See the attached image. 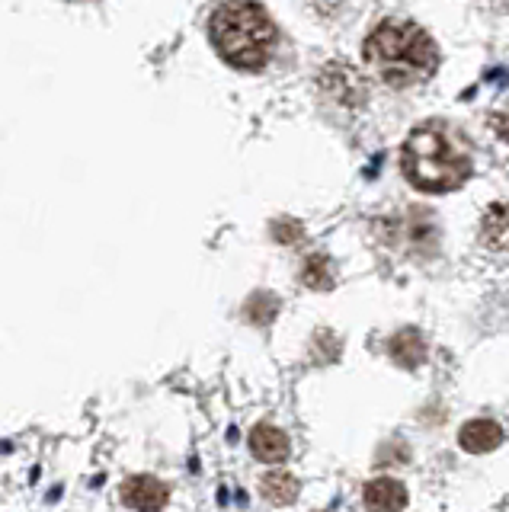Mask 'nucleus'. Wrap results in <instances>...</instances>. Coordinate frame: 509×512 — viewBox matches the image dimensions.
<instances>
[{
  "instance_id": "1",
  "label": "nucleus",
  "mask_w": 509,
  "mask_h": 512,
  "mask_svg": "<svg viewBox=\"0 0 509 512\" xmlns=\"http://www.w3.org/2000/svg\"><path fill=\"white\" fill-rule=\"evenodd\" d=\"M365 61L391 87H413L436 74L439 48L417 23L385 20L365 39Z\"/></svg>"
},
{
  "instance_id": "2",
  "label": "nucleus",
  "mask_w": 509,
  "mask_h": 512,
  "mask_svg": "<svg viewBox=\"0 0 509 512\" xmlns=\"http://www.w3.org/2000/svg\"><path fill=\"white\" fill-rule=\"evenodd\" d=\"M401 167L407 180L423 192H452L471 176V154L455 132L429 122L404 141Z\"/></svg>"
},
{
  "instance_id": "3",
  "label": "nucleus",
  "mask_w": 509,
  "mask_h": 512,
  "mask_svg": "<svg viewBox=\"0 0 509 512\" xmlns=\"http://www.w3.org/2000/svg\"><path fill=\"white\" fill-rule=\"evenodd\" d=\"M209 32H212L218 55L244 71L263 68L276 48L273 20H269L263 7L247 4V0H234V4L221 7L212 16Z\"/></svg>"
},
{
  "instance_id": "4",
  "label": "nucleus",
  "mask_w": 509,
  "mask_h": 512,
  "mask_svg": "<svg viewBox=\"0 0 509 512\" xmlns=\"http://www.w3.org/2000/svg\"><path fill=\"white\" fill-rule=\"evenodd\" d=\"M167 500H170V490L157 477H132V480H125V487H122V503L138 512H157V509H164Z\"/></svg>"
},
{
  "instance_id": "5",
  "label": "nucleus",
  "mask_w": 509,
  "mask_h": 512,
  "mask_svg": "<svg viewBox=\"0 0 509 512\" xmlns=\"http://www.w3.org/2000/svg\"><path fill=\"white\" fill-rule=\"evenodd\" d=\"M365 506L369 512H401L407 506V490L394 477H375L365 484Z\"/></svg>"
},
{
  "instance_id": "6",
  "label": "nucleus",
  "mask_w": 509,
  "mask_h": 512,
  "mask_svg": "<svg viewBox=\"0 0 509 512\" xmlns=\"http://www.w3.org/2000/svg\"><path fill=\"white\" fill-rule=\"evenodd\" d=\"M481 244L493 253L509 256V202L490 205L481 218Z\"/></svg>"
},
{
  "instance_id": "7",
  "label": "nucleus",
  "mask_w": 509,
  "mask_h": 512,
  "mask_svg": "<svg viewBox=\"0 0 509 512\" xmlns=\"http://www.w3.org/2000/svg\"><path fill=\"white\" fill-rule=\"evenodd\" d=\"M500 442H503V429L493 420H471L458 432V445L465 448V452H471V455L493 452Z\"/></svg>"
},
{
  "instance_id": "8",
  "label": "nucleus",
  "mask_w": 509,
  "mask_h": 512,
  "mask_svg": "<svg viewBox=\"0 0 509 512\" xmlns=\"http://www.w3.org/2000/svg\"><path fill=\"white\" fill-rule=\"evenodd\" d=\"M250 448L260 461H269V464L289 458V439H285L282 429L269 426V423H260L250 432Z\"/></svg>"
},
{
  "instance_id": "9",
  "label": "nucleus",
  "mask_w": 509,
  "mask_h": 512,
  "mask_svg": "<svg viewBox=\"0 0 509 512\" xmlns=\"http://www.w3.org/2000/svg\"><path fill=\"white\" fill-rule=\"evenodd\" d=\"M391 359L404 368H417L426 359V343L417 330H401L391 340Z\"/></svg>"
},
{
  "instance_id": "10",
  "label": "nucleus",
  "mask_w": 509,
  "mask_h": 512,
  "mask_svg": "<svg viewBox=\"0 0 509 512\" xmlns=\"http://www.w3.org/2000/svg\"><path fill=\"white\" fill-rule=\"evenodd\" d=\"M260 493H263L266 503L289 506V503H295V496H298V480L292 474H285V471H269L260 480Z\"/></svg>"
},
{
  "instance_id": "11",
  "label": "nucleus",
  "mask_w": 509,
  "mask_h": 512,
  "mask_svg": "<svg viewBox=\"0 0 509 512\" xmlns=\"http://www.w3.org/2000/svg\"><path fill=\"white\" fill-rule=\"evenodd\" d=\"M305 282L311 288H327L330 285V276H327V263L321 260V256H314V260L305 266Z\"/></svg>"
},
{
  "instance_id": "12",
  "label": "nucleus",
  "mask_w": 509,
  "mask_h": 512,
  "mask_svg": "<svg viewBox=\"0 0 509 512\" xmlns=\"http://www.w3.org/2000/svg\"><path fill=\"white\" fill-rule=\"evenodd\" d=\"M490 125H493V132H497V135L509 144V106H503L500 112H493Z\"/></svg>"
},
{
  "instance_id": "13",
  "label": "nucleus",
  "mask_w": 509,
  "mask_h": 512,
  "mask_svg": "<svg viewBox=\"0 0 509 512\" xmlns=\"http://www.w3.org/2000/svg\"><path fill=\"white\" fill-rule=\"evenodd\" d=\"M500 4H509V0H500Z\"/></svg>"
}]
</instances>
